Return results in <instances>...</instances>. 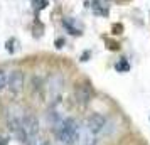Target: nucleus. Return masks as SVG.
Wrapping results in <instances>:
<instances>
[{
	"mask_svg": "<svg viewBox=\"0 0 150 145\" xmlns=\"http://www.w3.org/2000/svg\"><path fill=\"white\" fill-rule=\"evenodd\" d=\"M116 71H120V73H127V71H130V64L125 59H120V61L115 64Z\"/></svg>",
	"mask_w": 150,
	"mask_h": 145,
	"instance_id": "obj_11",
	"label": "nucleus"
},
{
	"mask_svg": "<svg viewBox=\"0 0 150 145\" xmlns=\"http://www.w3.org/2000/svg\"><path fill=\"white\" fill-rule=\"evenodd\" d=\"M27 145H47V142H46V138L44 137H41V135L37 133V135H34L32 138H29Z\"/></svg>",
	"mask_w": 150,
	"mask_h": 145,
	"instance_id": "obj_10",
	"label": "nucleus"
},
{
	"mask_svg": "<svg viewBox=\"0 0 150 145\" xmlns=\"http://www.w3.org/2000/svg\"><path fill=\"white\" fill-rule=\"evenodd\" d=\"M32 4H34L37 8H46L49 2H47V0H32Z\"/></svg>",
	"mask_w": 150,
	"mask_h": 145,
	"instance_id": "obj_13",
	"label": "nucleus"
},
{
	"mask_svg": "<svg viewBox=\"0 0 150 145\" xmlns=\"http://www.w3.org/2000/svg\"><path fill=\"white\" fill-rule=\"evenodd\" d=\"M93 142H95V135L88 130V127L86 125H78V130H76L73 144L74 145H93Z\"/></svg>",
	"mask_w": 150,
	"mask_h": 145,
	"instance_id": "obj_8",
	"label": "nucleus"
},
{
	"mask_svg": "<svg viewBox=\"0 0 150 145\" xmlns=\"http://www.w3.org/2000/svg\"><path fill=\"white\" fill-rule=\"evenodd\" d=\"M22 120H24V113L19 108H10L7 113V127L8 130L14 133L15 137L21 138V142H27L24 128H22Z\"/></svg>",
	"mask_w": 150,
	"mask_h": 145,
	"instance_id": "obj_2",
	"label": "nucleus"
},
{
	"mask_svg": "<svg viewBox=\"0 0 150 145\" xmlns=\"http://www.w3.org/2000/svg\"><path fill=\"white\" fill-rule=\"evenodd\" d=\"M62 86H64V79L61 74H52L49 78L47 84H46V91H47V98L51 103H57L62 93Z\"/></svg>",
	"mask_w": 150,
	"mask_h": 145,
	"instance_id": "obj_3",
	"label": "nucleus"
},
{
	"mask_svg": "<svg viewBox=\"0 0 150 145\" xmlns=\"http://www.w3.org/2000/svg\"><path fill=\"white\" fill-rule=\"evenodd\" d=\"M86 127H88V130L93 133V135H98V133H101L103 128L106 127V118L103 117L101 113H91L88 118H86Z\"/></svg>",
	"mask_w": 150,
	"mask_h": 145,
	"instance_id": "obj_6",
	"label": "nucleus"
},
{
	"mask_svg": "<svg viewBox=\"0 0 150 145\" xmlns=\"http://www.w3.org/2000/svg\"><path fill=\"white\" fill-rule=\"evenodd\" d=\"M78 122H76L74 118H62V122L57 127H54V133L57 140L62 142V144H73V140H74V135H76V130H78Z\"/></svg>",
	"mask_w": 150,
	"mask_h": 145,
	"instance_id": "obj_1",
	"label": "nucleus"
},
{
	"mask_svg": "<svg viewBox=\"0 0 150 145\" xmlns=\"http://www.w3.org/2000/svg\"><path fill=\"white\" fill-rule=\"evenodd\" d=\"M91 98H93V91H91V86H89L88 83L76 84L74 100H76V103L79 105V106H86V105L91 101Z\"/></svg>",
	"mask_w": 150,
	"mask_h": 145,
	"instance_id": "obj_7",
	"label": "nucleus"
},
{
	"mask_svg": "<svg viewBox=\"0 0 150 145\" xmlns=\"http://www.w3.org/2000/svg\"><path fill=\"white\" fill-rule=\"evenodd\" d=\"M62 25H64V29H66V30H69V34L81 35V29L76 27L74 22H73V19H64V21H62Z\"/></svg>",
	"mask_w": 150,
	"mask_h": 145,
	"instance_id": "obj_9",
	"label": "nucleus"
},
{
	"mask_svg": "<svg viewBox=\"0 0 150 145\" xmlns=\"http://www.w3.org/2000/svg\"><path fill=\"white\" fill-rule=\"evenodd\" d=\"M7 88L12 95H19L24 88V73L21 69H12L7 74Z\"/></svg>",
	"mask_w": 150,
	"mask_h": 145,
	"instance_id": "obj_4",
	"label": "nucleus"
},
{
	"mask_svg": "<svg viewBox=\"0 0 150 145\" xmlns=\"http://www.w3.org/2000/svg\"><path fill=\"white\" fill-rule=\"evenodd\" d=\"M5 88H7V73L0 69V91H4Z\"/></svg>",
	"mask_w": 150,
	"mask_h": 145,
	"instance_id": "obj_12",
	"label": "nucleus"
},
{
	"mask_svg": "<svg viewBox=\"0 0 150 145\" xmlns=\"http://www.w3.org/2000/svg\"><path fill=\"white\" fill-rule=\"evenodd\" d=\"M22 128H24V133H25L27 140L39 133V120H37V117H35L34 113H24Z\"/></svg>",
	"mask_w": 150,
	"mask_h": 145,
	"instance_id": "obj_5",
	"label": "nucleus"
},
{
	"mask_svg": "<svg viewBox=\"0 0 150 145\" xmlns=\"http://www.w3.org/2000/svg\"><path fill=\"white\" fill-rule=\"evenodd\" d=\"M56 44H57V47H62V44H64V41H62V39H57V42H56Z\"/></svg>",
	"mask_w": 150,
	"mask_h": 145,
	"instance_id": "obj_14",
	"label": "nucleus"
}]
</instances>
